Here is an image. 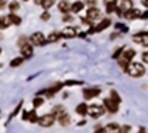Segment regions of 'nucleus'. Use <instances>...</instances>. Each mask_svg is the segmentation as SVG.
<instances>
[{
  "label": "nucleus",
  "mask_w": 148,
  "mask_h": 133,
  "mask_svg": "<svg viewBox=\"0 0 148 133\" xmlns=\"http://www.w3.org/2000/svg\"><path fill=\"white\" fill-rule=\"evenodd\" d=\"M127 74L133 78H138V77H142L145 74V68L141 62H130L129 64V68H127Z\"/></svg>",
  "instance_id": "nucleus-1"
},
{
  "label": "nucleus",
  "mask_w": 148,
  "mask_h": 133,
  "mask_svg": "<svg viewBox=\"0 0 148 133\" xmlns=\"http://www.w3.org/2000/svg\"><path fill=\"white\" fill-rule=\"evenodd\" d=\"M30 43L33 46H43L46 43V37H45V34L40 33V31H37L34 34L30 35Z\"/></svg>",
  "instance_id": "nucleus-2"
},
{
  "label": "nucleus",
  "mask_w": 148,
  "mask_h": 133,
  "mask_svg": "<svg viewBox=\"0 0 148 133\" xmlns=\"http://www.w3.org/2000/svg\"><path fill=\"white\" fill-rule=\"evenodd\" d=\"M55 120H56L55 114H45V115H42L39 118V124L42 127H51L55 123Z\"/></svg>",
  "instance_id": "nucleus-3"
},
{
  "label": "nucleus",
  "mask_w": 148,
  "mask_h": 133,
  "mask_svg": "<svg viewBox=\"0 0 148 133\" xmlns=\"http://www.w3.org/2000/svg\"><path fill=\"white\" fill-rule=\"evenodd\" d=\"M104 106H101V105H96V104H93V105H90L89 106V111H88V114L92 117V118H99V117H102L104 115Z\"/></svg>",
  "instance_id": "nucleus-4"
},
{
  "label": "nucleus",
  "mask_w": 148,
  "mask_h": 133,
  "mask_svg": "<svg viewBox=\"0 0 148 133\" xmlns=\"http://www.w3.org/2000/svg\"><path fill=\"white\" fill-rule=\"evenodd\" d=\"M102 102H104V106L107 108V111H108V113L114 114V113L119 111V104H117L116 101H113L111 98H105Z\"/></svg>",
  "instance_id": "nucleus-5"
},
{
  "label": "nucleus",
  "mask_w": 148,
  "mask_h": 133,
  "mask_svg": "<svg viewBox=\"0 0 148 133\" xmlns=\"http://www.w3.org/2000/svg\"><path fill=\"white\" fill-rule=\"evenodd\" d=\"M133 8V3H132V0H120V3H119V6H117V14L119 15H123L126 10H129V9H132Z\"/></svg>",
  "instance_id": "nucleus-6"
},
{
  "label": "nucleus",
  "mask_w": 148,
  "mask_h": 133,
  "mask_svg": "<svg viewBox=\"0 0 148 133\" xmlns=\"http://www.w3.org/2000/svg\"><path fill=\"white\" fill-rule=\"evenodd\" d=\"M110 25H111V19H110V18H105V19H102L99 24H98V25L92 27V28H90V33H99V31L108 28Z\"/></svg>",
  "instance_id": "nucleus-7"
},
{
  "label": "nucleus",
  "mask_w": 148,
  "mask_h": 133,
  "mask_svg": "<svg viewBox=\"0 0 148 133\" xmlns=\"http://www.w3.org/2000/svg\"><path fill=\"white\" fill-rule=\"evenodd\" d=\"M133 40L142 44V46H148V33H138L133 35Z\"/></svg>",
  "instance_id": "nucleus-8"
},
{
  "label": "nucleus",
  "mask_w": 148,
  "mask_h": 133,
  "mask_svg": "<svg viewBox=\"0 0 148 133\" xmlns=\"http://www.w3.org/2000/svg\"><path fill=\"white\" fill-rule=\"evenodd\" d=\"M98 95H101V89H98V87H95V89H84L83 90L84 99H92V98H95V96H98Z\"/></svg>",
  "instance_id": "nucleus-9"
},
{
  "label": "nucleus",
  "mask_w": 148,
  "mask_h": 133,
  "mask_svg": "<svg viewBox=\"0 0 148 133\" xmlns=\"http://www.w3.org/2000/svg\"><path fill=\"white\" fill-rule=\"evenodd\" d=\"M141 15H142L141 10H139V9H135V8L126 10L125 14H123V16H125L126 19H135V18H138V16H141Z\"/></svg>",
  "instance_id": "nucleus-10"
},
{
  "label": "nucleus",
  "mask_w": 148,
  "mask_h": 133,
  "mask_svg": "<svg viewBox=\"0 0 148 133\" xmlns=\"http://www.w3.org/2000/svg\"><path fill=\"white\" fill-rule=\"evenodd\" d=\"M58 123L61 124V126H70L71 124V117H70V114H67L65 111L62 113V114H59L58 115Z\"/></svg>",
  "instance_id": "nucleus-11"
},
{
  "label": "nucleus",
  "mask_w": 148,
  "mask_h": 133,
  "mask_svg": "<svg viewBox=\"0 0 148 133\" xmlns=\"http://www.w3.org/2000/svg\"><path fill=\"white\" fill-rule=\"evenodd\" d=\"M19 49H21V53H22V56L25 58V59L33 56V44H31V43L24 44L22 47H19Z\"/></svg>",
  "instance_id": "nucleus-12"
},
{
  "label": "nucleus",
  "mask_w": 148,
  "mask_h": 133,
  "mask_svg": "<svg viewBox=\"0 0 148 133\" xmlns=\"http://www.w3.org/2000/svg\"><path fill=\"white\" fill-rule=\"evenodd\" d=\"M62 37H65V39H73V37H76L77 35V28H74V27H67V28H64L62 30Z\"/></svg>",
  "instance_id": "nucleus-13"
},
{
  "label": "nucleus",
  "mask_w": 148,
  "mask_h": 133,
  "mask_svg": "<svg viewBox=\"0 0 148 133\" xmlns=\"http://www.w3.org/2000/svg\"><path fill=\"white\" fill-rule=\"evenodd\" d=\"M120 130H121V126H119L117 123H110L104 127L105 133H120Z\"/></svg>",
  "instance_id": "nucleus-14"
},
{
  "label": "nucleus",
  "mask_w": 148,
  "mask_h": 133,
  "mask_svg": "<svg viewBox=\"0 0 148 133\" xmlns=\"http://www.w3.org/2000/svg\"><path fill=\"white\" fill-rule=\"evenodd\" d=\"M58 9H59V12H62V14H68V12L71 10V5L67 2V0H61V2L58 3Z\"/></svg>",
  "instance_id": "nucleus-15"
},
{
  "label": "nucleus",
  "mask_w": 148,
  "mask_h": 133,
  "mask_svg": "<svg viewBox=\"0 0 148 133\" xmlns=\"http://www.w3.org/2000/svg\"><path fill=\"white\" fill-rule=\"evenodd\" d=\"M99 15H101V10L99 9H98V8H89L88 9V18H90L92 21L93 19H98V18H99Z\"/></svg>",
  "instance_id": "nucleus-16"
},
{
  "label": "nucleus",
  "mask_w": 148,
  "mask_h": 133,
  "mask_svg": "<svg viewBox=\"0 0 148 133\" xmlns=\"http://www.w3.org/2000/svg\"><path fill=\"white\" fill-rule=\"evenodd\" d=\"M121 58H123V59H126L127 62H130L132 59L135 58V49H125V50H123Z\"/></svg>",
  "instance_id": "nucleus-17"
},
{
  "label": "nucleus",
  "mask_w": 148,
  "mask_h": 133,
  "mask_svg": "<svg viewBox=\"0 0 148 133\" xmlns=\"http://www.w3.org/2000/svg\"><path fill=\"white\" fill-rule=\"evenodd\" d=\"M88 111H89V106L86 105L84 102H82L80 105L76 106V113H77L79 115H86V114H88Z\"/></svg>",
  "instance_id": "nucleus-18"
},
{
  "label": "nucleus",
  "mask_w": 148,
  "mask_h": 133,
  "mask_svg": "<svg viewBox=\"0 0 148 133\" xmlns=\"http://www.w3.org/2000/svg\"><path fill=\"white\" fill-rule=\"evenodd\" d=\"M61 37H62V34H61L59 31H52L51 34L47 35V42H49V43H55V42H58Z\"/></svg>",
  "instance_id": "nucleus-19"
},
{
  "label": "nucleus",
  "mask_w": 148,
  "mask_h": 133,
  "mask_svg": "<svg viewBox=\"0 0 148 133\" xmlns=\"http://www.w3.org/2000/svg\"><path fill=\"white\" fill-rule=\"evenodd\" d=\"M10 24H12V21L9 19V16H0V30L8 28Z\"/></svg>",
  "instance_id": "nucleus-20"
},
{
  "label": "nucleus",
  "mask_w": 148,
  "mask_h": 133,
  "mask_svg": "<svg viewBox=\"0 0 148 133\" xmlns=\"http://www.w3.org/2000/svg\"><path fill=\"white\" fill-rule=\"evenodd\" d=\"M84 8V3L83 2H74L71 5V12H74V14H79V12Z\"/></svg>",
  "instance_id": "nucleus-21"
},
{
  "label": "nucleus",
  "mask_w": 148,
  "mask_h": 133,
  "mask_svg": "<svg viewBox=\"0 0 148 133\" xmlns=\"http://www.w3.org/2000/svg\"><path fill=\"white\" fill-rule=\"evenodd\" d=\"M117 10V2L116 0H111V2L107 3V12L111 14V12H116Z\"/></svg>",
  "instance_id": "nucleus-22"
},
{
  "label": "nucleus",
  "mask_w": 148,
  "mask_h": 133,
  "mask_svg": "<svg viewBox=\"0 0 148 133\" xmlns=\"http://www.w3.org/2000/svg\"><path fill=\"white\" fill-rule=\"evenodd\" d=\"M24 59H25V58H24V56H18V58H15V59H12V61H10V67H19L22 62H24Z\"/></svg>",
  "instance_id": "nucleus-23"
},
{
  "label": "nucleus",
  "mask_w": 148,
  "mask_h": 133,
  "mask_svg": "<svg viewBox=\"0 0 148 133\" xmlns=\"http://www.w3.org/2000/svg\"><path fill=\"white\" fill-rule=\"evenodd\" d=\"M8 8H9V10H10V14H14V12H16V10L19 9V3L14 0V2H10V3L8 5Z\"/></svg>",
  "instance_id": "nucleus-24"
},
{
  "label": "nucleus",
  "mask_w": 148,
  "mask_h": 133,
  "mask_svg": "<svg viewBox=\"0 0 148 133\" xmlns=\"http://www.w3.org/2000/svg\"><path fill=\"white\" fill-rule=\"evenodd\" d=\"M8 16H9V19L12 21V24H15V25H19V24H21V18H19L18 15L10 14V15H8Z\"/></svg>",
  "instance_id": "nucleus-25"
},
{
  "label": "nucleus",
  "mask_w": 148,
  "mask_h": 133,
  "mask_svg": "<svg viewBox=\"0 0 148 133\" xmlns=\"http://www.w3.org/2000/svg\"><path fill=\"white\" fill-rule=\"evenodd\" d=\"M53 3H55V0H43V2H42V8H43L45 10H47L49 8L53 6Z\"/></svg>",
  "instance_id": "nucleus-26"
},
{
  "label": "nucleus",
  "mask_w": 148,
  "mask_h": 133,
  "mask_svg": "<svg viewBox=\"0 0 148 133\" xmlns=\"http://www.w3.org/2000/svg\"><path fill=\"white\" fill-rule=\"evenodd\" d=\"M43 102H45L43 98H34V101H33V106H34V108H39V106L43 105Z\"/></svg>",
  "instance_id": "nucleus-27"
},
{
  "label": "nucleus",
  "mask_w": 148,
  "mask_h": 133,
  "mask_svg": "<svg viewBox=\"0 0 148 133\" xmlns=\"http://www.w3.org/2000/svg\"><path fill=\"white\" fill-rule=\"evenodd\" d=\"M110 98L113 99V101H116L117 104H120V96L117 95V92H116V90H111V95H110Z\"/></svg>",
  "instance_id": "nucleus-28"
},
{
  "label": "nucleus",
  "mask_w": 148,
  "mask_h": 133,
  "mask_svg": "<svg viewBox=\"0 0 148 133\" xmlns=\"http://www.w3.org/2000/svg\"><path fill=\"white\" fill-rule=\"evenodd\" d=\"M62 113H64V108L61 106V105H56L53 108V111H52V114H55V115H59V114H62Z\"/></svg>",
  "instance_id": "nucleus-29"
},
{
  "label": "nucleus",
  "mask_w": 148,
  "mask_h": 133,
  "mask_svg": "<svg viewBox=\"0 0 148 133\" xmlns=\"http://www.w3.org/2000/svg\"><path fill=\"white\" fill-rule=\"evenodd\" d=\"M40 18H42V21H49V19H51V14H49L47 10H45L43 14H42V16H40Z\"/></svg>",
  "instance_id": "nucleus-30"
},
{
  "label": "nucleus",
  "mask_w": 148,
  "mask_h": 133,
  "mask_svg": "<svg viewBox=\"0 0 148 133\" xmlns=\"http://www.w3.org/2000/svg\"><path fill=\"white\" fill-rule=\"evenodd\" d=\"M28 42H27V37H24V35H22V37H19V40H18V46L19 47H22L24 44H27Z\"/></svg>",
  "instance_id": "nucleus-31"
},
{
  "label": "nucleus",
  "mask_w": 148,
  "mask_h": 133,
  "mask_svg": "<svg viewBox=\"0 0 148 133\" xmlns=\"http://www.w3.org/2000/svg\"><path fill=\"white\" fill-rule=\"evenodd\" d=\"M82 22L86 24V25H92V19L88 18V16H86V18H82Z\"/></svg>",
  "instance_id": "nucleus-32"
},
{
  "label": "nucleus",
  "mask_w": 148,
  "mask_h": 133,
  "mask_svg": "<svg viewBox=\"0 0 148 133\" xmlns=\"http://www.w3.org/2000/svg\"><path fill=\"white\" fill-rule=\"evenodd\" d=\"M141 56H142V62L148 64V50H147V52H144V53H142Z\"/></svg>",
  "instance_id": "nucleus-33"
},
{
  "label": "nucleus",
  "mask_w": 148,
  "mask_h": 133,
  "mask_svg": "<svg viewBox=\"0 0 148 133\" xmlns=\"http://www.w3.org/2000/svg\"><path fill=\"white\" fill-rule=\"evenodd\" d=\"M129 130H130V126H125V127H121L120 133H129Z\"/></svg>",
  "instance_id": "nucleus-34"
},
{
  "label": "nucleus",
  "mask_w": 148,
  "mask_h": 133,
  "mask_svg": "<svg viewBox=\"0 0 148 133\" xmlns=\"http://www.w3.org/2000/svg\"><path fill=\"white\" fill-rule=\"evenodd\" d=\"M62 21H64V22H70V21H73V16H70V15H65Z\"/></svg>",
  "instance_id": "nucleus-35"
},
{
  "label": "nucleus",
  "mask_w": 148,
  "mask_h": 133,
  "mask_svg": "<svg viewBox=\"0 0 148 133\" xmlns=\"http://www.w3.org/2000/svg\"><path fill=\"white\" fill-rule=\"evenodd\" d=\"M93 133H105V132H104V127H96Z\"/></svg>",
  "instance_id": "nucleus-36"
},
{
  "label": "nucleus",
  "mask_w": 148,
  "mask_h": 133,
  "mask_svg": "<svg viewBox=\"0 0 148 133\" xmlns=\"http://www.w3.org/2000/svg\"><path fill=\"white\" fill-rule=\"evenodd\" d=\"M88 3L90 5V8H93V6L96 5V0H88Z\"/></svg>",
  "instance_id": "nucleus-37"
},
{
  "label": "nucleus",
  "mask_w": 148,
  "mask_h": 133,
  "mask_svg": "<svg viewBox=\"0 0 148 133\" xmlns=\"http://www.w3.org/2000/svg\"><path fill=\"white\" fill-rule=\"evenodd\" d=\"M5 5H6V0H0V9H3Z\"/></svg>",
  "instance_id": "nucleus-38"
},
{
  "label": "nucleus",
  "mask_w": 148,
  "mask_h": 133,
  "mask_svg": "<svg viewBox=\"0 0 148 133\" xmlns=\"http://www.w3.org/2000/svg\"><path fill=\"white\" fill-rule=\"evenodd\" d=\"M67 86H71V84H79V81H67Z\"/></svg>",
  "instance_id": "nucleus-39"
},
{
  "label": "nucleus",
  "mask_w": 148,
  "mask_h": 133,
  "mask_svg": "<svg viewBox=\"0 0 148 133\" xmlns=\"http://www.w3.org/2000/svg\"><path fill=\"white\" fill-rule=\"evenodd\" d=\"M141 18H142V19H145V18H148V10H147V12H144V14L141 15Z\"/></svg>",
  "instance_id": "nucleus-40"
},
{
  "label": "nucleus",
  "mask_w": 148,
  "mask_h": 133,
  "mask_svg": "<svg viewBox=\"0 0 148 133\" xmlns=\"http://www.w3.org/2000/svg\"><path fill=\"white\" fill-rule=\"evenodd\" d=\"M42 2H43V0H34L36 5H42Z\"/></svg>",
  "instance_id": "nucleus-41"
},
{
  "label": "nucleus",
  "mask_w": 148,
  "mask_h": 133,
  "mask_svg": "<svg viewBox=\"0 0 148 133\" xmlns=\"http://www.w3.org/2000/svg\"><path fill=\"white\" fill-rule=\"evenodd\" d=\"M142 5H144V6H147V8H148V0H142Z\"/></svg>",
  "instance_id": "nucleus-42"
},
{
  "label": "nucleus",
  "mask_w": 148,
  "mask_h": 133,
  "mask_svg": "<svg viewBox=\"0 0 148 133\" xmlns=\"http://www.w3.org/2000/svg\"><path fill=\"white\" fill-rule=\"evenodd\" d=\"M139 133H147V130H145V129H142V127H141V129H139Z\"/></svg>",
  "instance_id": "nucleus-43"
},
{
  "label": "nucleus",
  "mask_w": 148,
  "mask_h": 133,
  "mask_svg": "<svg viewBox=\"0 0 148 133\" xmlns=\"http://www.w3.org/2000/svg\"><path fill=\"white\" fill-rule=\"evenodd\" d=\"M0 53H2V47H0Z\"/></svg>",
  "instance_id": "nucleus-44"
},
{
  "label": "nucleus",
  "mask_w": 148,
  "mask_h": 133,
  "mask_svg": "<svg viewBox=\"0 0 148 133\" xmlns=\"http://www.w3.org/2000/svg\"><path fill=\"white\" fill-rule=\"evenodd\" d=\"M24 2H27V0H24Z\"/></svg>",
  "instance_id": "nucleus-45"
}]
</instances>
